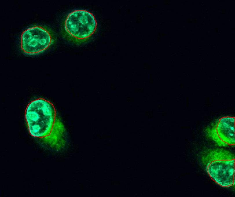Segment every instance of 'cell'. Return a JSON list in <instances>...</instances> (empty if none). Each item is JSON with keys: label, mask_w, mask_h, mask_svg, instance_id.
Returning <instances> with one entry per match:
<instances>
[{"label": "cell", "mask_w": 235, "mask_h": 197, "mask_svg": "<svg viewBox=\"0 0 235 197\" xmlns=\"http://www.w3.org/2000/svg\"><path fill=\"white\" fill-rule=\"evenodd\" d=\"M207 172L211 179L223 187L235 184V157L229 151L223 149L209 151L202 158Z\"/></svg>", "instance_id": "7a4b0ae2"}, {"label": "cell", "mask_w": 235, "mask_h": 197, "mask_svg": "<svg viewBox=\"0 0 235 197\" xmlns=\"http://www.w3.org/2000/svg\"><path fill=\"white\" fill-rule=\"evenodd\" d=\"M97 26V21L93 14L82 10L70 12L64 23L67 34L71 40L78 43L87 40L94 33Z\"/></svg>", "instance_id": "3957f363"}, {"label": "cell", "mask_w": 235, "mask_h": 197, "mask_svg": "<svg viewBox=\"0 0 235 197\" xmlns=\"http://www.w3.org/2000/svg\"><path fill=\"white\" fill-rule=\"evenodd\" d=\"M207 135L220 146L235 145V117L223 116L214 127L206 129Z\"/></svg>", "instance_id": "5b68a950"}, {"label": "cell", "mask_w": 235, "mask_h": 197, "mask_svg": "<svg viewBox=\"0 0 235 197\" xmlns=\"http://www.w3.org/2000/svg\"><path fill=\"white\" fill-rule=\"evenodd\" d=\"M25 116L31 136L55 150L62 147L64 127L52 103L43 98L34 100L27 106Z\"/></svg>", "instance_id": "6da1fadb"}, {"label": "cell", "mask_w": 235, "mask_h": 197, "mask_svg": "<svg viewBox=\"0 0 235 197\" xmlns=\"http://www.w3.org/2000/svg\"><path fill=\"white\" fill-rule=\"evenodd\" d=\"M21 48L25 53L33 55L47 49L52 39L49 32L40 26H35L24 30L21 35Z\"/></svg>", "instance_id": "277c9868"}]
</instances>
